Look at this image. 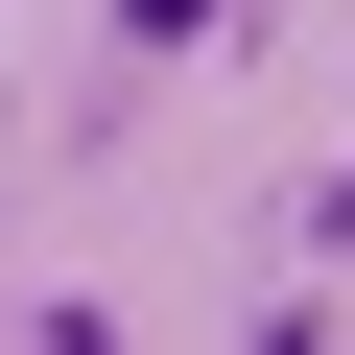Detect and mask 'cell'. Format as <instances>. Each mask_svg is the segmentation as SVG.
<instances>
[{
  "mask_svg": "<svg viewBox=\"0 0 355 355\" xmlns=\"http://www.w3.org/2000/svg\"><path fill=\"white\" fill-rule=\"evenodd\" d=\"M166 24H214V0H142V48H166Z\"/></svg>",
  "mask_w": 355,
  "mask_h": 355,
  "instance_id": "cell-1",
  "label": "cell"
}]
</instances>
